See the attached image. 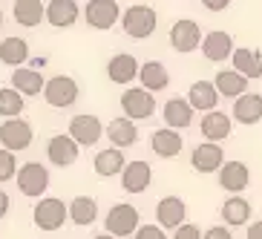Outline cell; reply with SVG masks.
Returning a JSON list of instances; mask_svg holds the SVG:
<instances>
[{
    "label": "cell",
    "instance_id": "cell-1",
    "mask_svg": "<svg viewBox=\"0 0 262 239\" xmlns=\"http://www.w3.org/2000/svg\"><path fill=\"white\" fill-rule=\"evenodd\" d=\"M32 219H35V225L40 231H58L70 219V205H63L55 196H40L35 210H32Z\"/></svg>",
    "mask_w": 262,
    "mask_h": 239
},
{
    "label": "cell",
    "instance_id": "cell-2",
    "mask_svg": "<svg viewBox=\"0 0 262 239\" xmlns=\"http://www.w3.org/2000/svg\"><path fill=\"white\" fill-rule=\"evenodd\" d=\"M156 24H159V15H156L153 6H130L121 15V26L124 32L136 40H144L156 32Z\"/></svg>",
    "mask_w": 262,
    "mask_h": 239
},
{
    "label": "cell",
    "instance_id": "cell-3",
    "mask_svg": "<svg viewBox=\"0 0 262 239\" xmlns=\"http://www.w3.org/2000/svg\"><path fill=\"white\" fill-rule=\"evenodd\" d=\"M17 187L29 199H40L49 187V170L40 162H26L17 170Z\"/></svg>",
    "mask_w": 262,
    "mask_h": 239
},
{
    "label": "cell",
    "instance_id": "cell-4",
    "mask_svg": "<svg viewBox=\"0 0 262 239\" xmlns=\"http://www.w3.org/2000/svg\"><path fill=\"white\" fill-rule=\"evenodd\" d=\"M139 219H141V213L133 208V205L118 202V205H113L110 213L104 216V228H107L110 233H116V236H133V233L139 231Z\"/></svg>",
    "mask_w": 262,
    "mask_h": 239
},
{
    "label": "cell",
    "instance_id": "cell-5",
    "mask_svg": "<svg viewBox=\"0 0 262 239\" xmlns=\"http://www.w3.org/2000/svg\"><path fill=\"white\" fill-rule=\"evenodd\" d=\"M43 98H47L49 107L55 110H67L72 107L78 101V84H75V78L70 75H55L47 81V86H43Z\"/></svg>",
    "mask_w": 262,
    "mask_h": 239
},
{
    "label": "cell",
    "instance_id": "cell-6",
    "mask_svg": "<svg viewBox=\"0 0 262 239\" xmlns=\"http://www.w3.org/2000/svg\"><path fill=\"white\" fill-rule=\"evenodd\" d=\"M121 110L133 121H141V118H150L156 113V98L147 86H133V90H124Z\"/></svg>",
    "mask_w": 262,
    "mask_h": 239
},
{
    "label": "cell",
    "instance_id": "cell-7",
    "mask_svg": "<svg viewBox=\"0 0 262 239\" xmlns=\"http://www.w3.org/2000/svg\"><path fill=\"white\" fill-rule=\"evenodd\" d=\"M202 44V29L196 20L190 17H182L176 24L170 26V47L176 49L179 55H187V52H196Z\"/></svg>",
    "mask_w": 262,
    "mask_h": 239
},
{
    "label": "cell",
    "instance_id": "cell-8",
    "mask_svg": "<svg viewBox=\"0 0 262 239\" xmlns=\"http://www.w3.org/2000/svg\"><path fill=\"white\" fill-rule=\"evenodd\" d=\"M32 136H35L32 124L20 121V116H9L6 121L0 124V144L15 150V153H20V150H26L32 144Z\"/></svg>",
    "mask_w": 262,
    "mask_h": 239
},
{
    "label": "cell",
    "instance_id": "cell-9",
    "mask_svg": "<svg viewBox=\"0 0 262 239\" xmlns=\"http://www.w3.org/2000/svg\"><path fill=\"white\" fill-rule=\"evenodd\" d=\"M84 17L93 29L104 32V29H113L121 20V9H118L116 0H86Z\"/></svg>",
    "mask_w": 262,
    "mask_h": 239
},
{
    "label": "cell",
    "instance_id": "cell-10",
    "mask_svg": "<svg viewBox=\"0 0 262 239\" xmlns=\"http://www.w3.org/2000/svg\"><path fill=\"white\" fill-rule=\"evenodd\" d=\"M78 150H81V144L72 139L70 133H58L47 144V159L55 167H70V164L78 162Z\"/></svg>",
    "mask_w": 262,
    "mask_h": 239
},
{
    "label": "cell",
    "instance_id": "cell-11",
    "mask_svg": "<svg viewBox=\"0 0 262 239\" xmlns=\"http://www.w3.org/2000/svg\"><path fill=\"white\" fill-rule=\"evenodd\" d=\"M70 136L81 147H93V144H98V139L104 136V124H101L98 116H86V113H81V116H75L70 121Z\"/></svg>",
    "mask_w": 262,
    "mask_h": 239
},
{
    "label": "cell",
    "instance_id": "cell-12",
    "mask_svg": "<svg viewBox=\"0 0 262 239\" xmlns=\"http://www.w3.org/2000/svg\"><path fill=\"white\" fill-rule=\"evenodd\" d=\"M222 164H225V153L216 141L196 144V150L190 153V167L196 170V173H219Z\"/></svg>",
    "mask_w": 262,
    "mask_h": 239
},
{
    "label": "cell",
    "instance_id": "cell-13",
    "mask_svg": "<svg viewBox=\"0 0 262 239\" xmlns=\"http://www.w3.org/2000/svg\"><path fill=\"white\" fill-rule=\"evenodd\" d=\"M153 182V167L147 162H127V167L121 170V187L127 193H144Z\"/></svg>",
    "mask_w": 262,
    "mask_h": 239
},
{
    "label": "cell",
    "instance_id": "cell-14",
    "mask_svg": "<svg viewBox=\"0 0 262 239\" xmlns=\"http://www.w3.org/2000/svg\"><path fill=\"white\" fill-rule=\"evenodd\" d=\"M233 49H236L233 47V38L222 29H213L202 38V52H205V58L213 61V63H222L225 58H231Z\"/></svg>",
    "mask_w": 262,
    "mask_h": 239
},
{
    "label": "cell",
    "instance_id": "cell-15",
    "mask_svg": "<svg viewBox=\"0 0 262 239\" xmlns=\"http://www.w3.org/2000/svg\"><path fill=\"white\" fill-rule=\"evenodd\" d=\"M78 17H81V9L75 0H49L47 3V20L55 29H70L75 26Z\"/></svg>",
    "mask_w": 262,
    "mask_h": 239
},
{
    "label": "cell",
    "instance_id": "cell-16",
    "mask_svg": "<svg viewBox=\"0 0 262 239\" xmlns=\"http://www.w3.org/2000/svg\"><path fill=\"white\" fill-rule=\"evenodd\" d=\"M139 70H141V63L130 52L113 55L107 63V75L113 84H133V78H139Z\"/></svg>",
    "mask_w": 262,
    "mask_h": 239
},
{
    "label": "cell",
    "instance_id": "cell-17",
    "mask_svg": "<svg viewBox=\"0 0 262 239\" xmlns=\"http://www.w3.org/2000/svg\"><path fill=\"white\" fill-rule=\"evenodd\" d=\"M251 182V170L245 162H225L219 167V185L228 193H242Z\"/></svg>",
    "mask_w": 262,
    "mask_h": 239
},
{
    "label": "cell",
    "instance_id": "cell-18",
    "mask_svg": "<svg viewBox=\"0 0 262 239\" xmlns=\"http://www.w3.org/2000/svg\"><path fill=\"white\" fill-rule=\"evenodd\" d=\"M233 121L245 124H259L262 121V95L256 93H242L239 98H233Z\"/></svg>",
    "mask_w": 262,
    "mask_h": 239
},
{
    "label": "cell",
    "instance_id": "cell-19",
    "mask_svg": "<svg viewBox=\"0 0 262 239\" xmlns=\"http://www.w3.org/2000/svg\"><path fill=\"white\" fill-rule=\"evenodd\" d=\"M182 147H185V141H182L176 127H164V130H156L150 136V150L159 159H173V156L182 153Z\"/></svg>",
    "mask_w": 262,
    "mask_h": 239
},
{
    "label": "cell",
    "instance_id": "cell-20",
    "mask_svg": "<svg viewBox=\"0 0 262 239\" xmlns=\"http://www.w3.org/2000/svg\"><path fill=\"white\" fill-rule=\"evenodd\" d=\"M185 216H187V205H185V199H179V196H164V199L156 205V219H159L162 228H173V231H176L179 225L185 222Z\"/></svg>",
    "mask_w": 262,
    "mask_h": 239
},
{
    "label": "cell",
    "instance_id": "cell-21",
    "mask_svg": "<svg viewBox=\"0 0 262 239\" xmlns=\"http://www.w3.org/2000/svg\"><path fill=\"white\" fill-rule=\"evenodd\" d=\"M95 173L101 179H113V176H121V170L127 167V159H124V147H107L95 156L93 162Z\"/></svg>",
    "mask_w": 262,
    "mask_h": 239
},
{
    "label": "cell",
    "instance_id": "cell-22",
    "mask_svg": "<svg viewBox=\"0 0 262 239\" xmlns=\"http://www.w3.org/2000/svg\"><path fill=\"white\" fill-rule=\"evenodd\" d=\"M219 90H216L213 81H196V84L187 90V101L193 104V110H199V113H210V110H216V104H219Z\"/></svg>",
    "mask_w": 262,
    "mask_h": 239
},
{
    "label": "cell",
    "instance_id": "cell-23",
    "mask_svg": "<svg viewBox=\"0 0 262 239\" xmlns=\"http://www.w3.org/2000/svg\"><path fill=\"white\" fill-rule=\"evenodd\" d=\"M162 118L167 127H176V130H185L193 124V104L187 98H170L162 110Z\"/></svg>",
    "mask_w": 262,
    "mask_h": 239
},
{
    "label": "cell",
    "instance_id": "cell-24",
    "mask_svg": "<svg viewBox=\"0 0 262 239\" xmlns=\"http://www.w3.org/2000/svg\"><path fill=\"white\" fill-rule=\"evenodd\" d=\"M107 139H110V144H116V147H133L139 141V127H136V121L130 116L113 118L107 127Z\"/></svg>",
    "mask_w": 262,
    "mask_h": 239
},
{
    "label": "cell",
    "instance_id": "cell-25",
    "mask_svg": "<svg viewBox=\"0 0 262 239\" xmlns=\"http://www.w3.org/2000/svg\"><path fill=\"white\" fill-rule=\"evenodd\" d=\"M231 127H233L231 116H225L219 110H210V113L202 116V136L208 141H225L231 136Z\"/></svg>",
    "mask_w": 262,
    "mask_h": 239
},
{
    "label": "cell",
    "instance_id": "cell-26",
    "mask_svg": "<svg viewBox=\"0 0 262 239\" xmlns=\"http://www.w3.org/2000/svg\"><path fill=\"white\" fill-rule=\"evenodd\" d=\"M222 219L228 228H239V225H248V219H251V213H254V208H251V202L242 199L239 193H233L231 199H225L222 205Z\"/></svg>",
    "mask_w": 262,
    "mask_h": 239
},
{
    "label": "cell",
    "instance_id": "cell-27",
    "mask_svg": "<svg viewBox=\"0 0 262 239\" xmlns=\"http://www.w3.org/2000/svg\"><path fill=\"white\" fill-rule=\"evenodd\" d=\"M139 81L150 93H162L170 84V72L162 61H147V63H141V70H139Z\"/></svg>",
    "mask_w": 262,
    "mask_h": 239
},
{
    "label": "cell",
    "instance_id": "cell-28",
    "mask_svg": "<svg viewBox=\"0 0 262 239\" xmlns=\"http://www.w3.org/2000/svg\"><path fill=\"white\" fill-rule=\"evenodd\" d=\"M213 84H216V90H219V95H222V98H239L242 93H248V78L242 75L239 70H222V72H216Z\"/></svg>",
    "mask_w": 262,
    "mask_h": 239
},
{
    "label": "cell",
    "instance_id": "cell-29",
    "mask_svg": "<svg viewBox=\"0 0 262 239\" xmlns=\"http://www.w3.org/2000/svg\"><path fill=\"white\" fill-rule=\"evenodd\" d=\"M12 15L20 26L32 29V26H40V20H47V6L40 0H15Z\"/></svg>",
    "mask_w": 262,
    "mask_h": 239
},
{
    "label": "cell",
    "instance_id": "cell-30",
    "mask_svg": "<svg viewBox=\"0 0 262 239\" xmlns=\"http://www.w3.org/2000/svg\"><path fill=\"white\" fill-rule=\"evenodd\" d=\"M231 61H233V70H239L245 78H262V52L259 49H233L231 55Z\"/></svg>",
    "mask_w": 262,
    "mask_h": 239
},
{
    "label": "cell",
    "instance_id": "cell-31",
    "mask_svg": "<svg viewBox=\"0 0 262 239\" xmlns=\"http://www.w3.org/2000/svg\"><path fill=\"white\" fill-rule=\"evenodd\" d=\"M0 61L6 63V67H24L29 61V44L24 38H3L0 40Z\"/></svg>",
    "mask_w": 262,
    "mask_h": 239
},
{
    "label": "cell",
    "instance_id": "cell-32",
    "mask_svg": "<svg viewBox=\"0 0 262 239\" xmlns=\"http://www.w3.org/2000/svg\"><path fill=\"white\" fill-rule=\"evenodd\" d=\"M12 86H15V90H20L24 95H40V93H43V86H47V81H43V75H40L38 70L15 67V75H12Z\"/></svg>",
    "mask_w": 262,
    "mask_h": 239
},
{
    "label": "cell",
    "instance_id": "cell-33",
    "mask_svg": "<svg viewBox=\"0 0 262 239\" xmlns=\"http://www.w3.org/2000/svg\"><path fill=\"white\" fill-rule=\"evenodd\" d=\"M70 219L75 225H81V228L93 225L95 219H98V202H95L93 196H75V199L70 202Z\"/></svg>",
    "mask_w": 262,
    "mask_h": 239
},
{
    "label": "cell",
    "instance_id": "cell-34",
    "mask_svg": "<svg viewBox=\"0 0 262 239\" xmlns=\"http://www.w3.org/2000/svg\"><path fill=\"white\" fill-rule=\"evenodd\" d=\"M20 90L15 86H3L0 90V116L9 118V116H20L24 113V98H20Z\"/></svg>",
    "mask_w": 262,
    "mask_h": 239
},
{
    "label": "cell",
    "instance_id": "cell-35",
    "mask_svg": "<svg viewBox=\"0 0 262 239\" xmlns=\"http://www.w3.org/2000/svg\"><path fill=\"white\" fill-rule=\"evenodd\" d=\"M17 176V162H15V150L3 147L0 150V182H9V179Z\"/></svg>",
    "mask_w": 262,
    "mask_h": 239
},
{
    "label": "cell",
    "instance_id": "cell-36",
    "mask_svg": "<svg viewBox=\"0 0 262 239\" xmlns=\"http://www.w3.org/2000/svg\"><path fill=\"white\" fill-rule=\"evenodd\" d=\"M133 239H167L162 225H139V231L133 233Z\"/></svg>",
    "mask_w": 262,
    "mask_h": 239
},
{
    "label": "cell",
    "instance_id": "cell-37",
    "mask_svg": "<svg viewBox=\"0 0 262 239\" xmlns=\"http://www.w3.org/2000/svg\"><path fill=\"white\" fill-rule=\"evenodd\" d=\"M205 233L196 228V225H187V222H182L176 228V233H173V239H202Z\"/></svg>",
    "mask_w": 262,
    "mask_h": 239
},
{
    "label": "cell",
    "instance_id": "cell-38",
    "mask_svg": "<svg viewBox=\"0 0 262 239\" xmlns=\"http://www.w3.org/2000/svg\"><path fill=\"white\" fill-rule=\"evenodd\" d=\"M202 239H233V233L225 228V225H213V228H208L205 231V236Z\"/></svg>",
    "mask_w": 262,
    "mask_h": 239
},
{
    "label": "cell",
    "instance_id": "cell-39",
    "mask_svg": "<svg viewBox=\"0 0 262 239\" xmlns=\"http://www.w3.org/2000/svg\"><path fill=\"white\" fill-rule=\"evenodd\" d=\"M199 3L208 9V12H225V9L231 6V0H199Z\"/></svg>",
    "mask_w": 262,
    "mask_h": 239
},
{
    "label": "cell",
    "instance_id": "cell-40",
    "mask_svg": "<svg viewBox=\"0 0 262 239\" xmlns=\"http://www.w3.org/2000/svg\"><path fill=\"white\" fill-rule=\"evenodd\" d=\"M9 213V193L6 190H0V219Z\"/></svg>",
    "mask_w": 262,
    "mask_h": 239
},
{
    "label": "cell",
    "instance_id": "cell-41",
    "mask_svg": "<svg viewBox=\"0 0 262 239\" xmlns=\"http://www.w3.org/2000/svg\"><path fill=\"white\" fill-rule=\"evenodd\" d=\"M248 239H262V222H254L248 228Z\"/></svg>",
    "mask_w": 262,
    "mask_h": 239
},
{
    "label": "cell",
    "instance_id": "cell-42",
    "mask_svg": "<svg viewBox=\"0 0 262 239\" xmlns=\"http://www.w3.org/2000/svg\"><path fill=\"white\" fill-rule=\"evenodd\" d=\"M95 239H116V233H110V231H107V233H101V236H95Z\"/></svg>",
    "mask_w": 262,
    "mask_h": 239
},
{
    "label": "cell",
    "instance_id": "cell-43",
    "mask_svg": "<svg viewBox=\"0 0 262 239\" xmlns=\"http://www.w3.org/2000/svg\"><path fill=\"white\" fill-rule=\"evenodd\" d=\"M0 26H3V12H0Z\"/></svg>",
    "mask_w": 262,
    "mask_h": 239
}]
</instances>
